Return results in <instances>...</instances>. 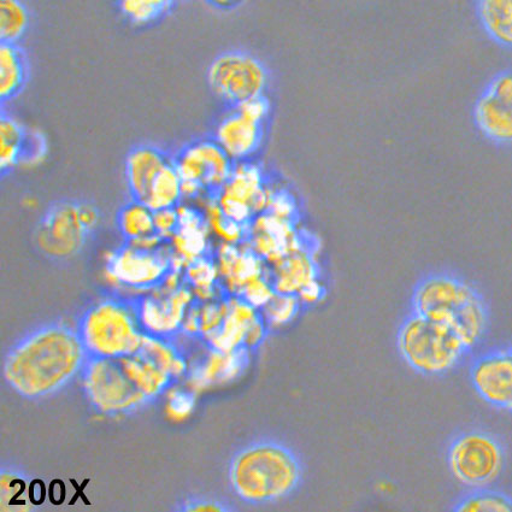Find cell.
Returning <instances> with one entry per match:
<instances>
[{"mask_svg":"<svg viewBox=\"0 0 512 512\" xmlns=\"http://www.w3.org/2000/svg\"><path fill=\"white\" fill-rule=\"evenodd\" d=\"M185 362L168 339L145 334L139 349L115 358L87 357L81 376L93 408L107 415L132 413L155 402L184 374Z\"/></svg>","mask_w":512,"mask_h":512,"instance_id":"6da1fadb","label":"cell"},{"mask_svg":"<svg viewBox=\"0 0 512 512\" xmlns=\"http://www.w3.org/2000/svg\"><path fill=\"white\" fill-rule=\"evenodd\" d=\"M87 353L78 329L45 323L16 340L5 353V382L21 397L39 400L67 387L81 374Z\"/></svg>","mask_w":512,"mask_h":512,"instance_id":"7a4b0ae2","label":"cell"},{"mask_svg":"<svg viewBox=\"0 0 512 512\" xmlns=\"http://www.w3.org/2000/svg\"><path fill=\"white\" fill-rule=\"evenodd\" d=\"M304 474L299 453L285 441L272 438L240 447L228 464V481L235 496L255 506L292 497L302 486Z\"/></svg>","mask_w":512,"mask_h":512,"instance_id":"3957f363","label":"cell"},{"mask_svg":"<svg viewBox=\"0 0 512 512\" xmlns=\"http://www.w3.org/2000/svg\"><path fill=\"white\" fill-rule=\"evenodd\" d=\"M413 313L450 327L469 350L484 339L487 331L484 299L468 282L450 274H432L417 284Z\"/></svg>","mask_w":512,"mask_h":512,"instance_id":"277c9868","label":"cell"},{"mask_svg":"<svg viewBox=\"0 0 512 512\" xmlns=\"http://www.w3.org/2000/svg\"><path fill=\"white\" fill-rule=\"evenodd\" d=\"M87 357L115 358L131 355L143 343L137 300L107 296L88 306L76 325Z\"/></svg>","mask_w":512,"mask_h":512,"instance_id":"5b68a950","label":"cell"},{"mask_svg":"<svg viewBox=\"0 0 512 512\" xmlns=\"http://www.w3.org/2000/svg\"><path fill=\"white\" fill-rule=\"evenodd\" d=\"M397 349L411 369L431 378L451 373L469 351L450 327L415 313L400 325Z\"/></svg>","mask_w":512,"mask_h":512,"instance_id":"8992f818","label":"cell"},{"mask_svg":"<svg viewBox=\"0 0 512 512\" xmlns=\"http://www.w3.org/2000/svg\"><path fill=\"white\" fill-rule=\"evenodd\" d=\"M99 221V210L90 200H58L46 209L35 226V247L51 261L72 260L92 239Z\"/></svg>","mask_w":512,"mask_h":512,"instance_id":"52a82bcc","label":"cell"},{"mask_svg":"<svg viewBox=\"0 0 512 512\" xmlns=\"http://www.w3.org/2000/svg\"><path fill=\"white\" fill-rule=\"evenodd\" d=\"M446 462L459 484L472 491L485 490L502 475L505 452L500 441L492 434L469 431L451 440Z\"/></svg>","mask_w":512,"mask_h":512,"instance_id":"ba28073f","label":"cell"},{"mask_svg":"<svg viewBox=\"0 0 512 512\" xmlns=\"http://www.w3.org/2000/svg\"><path fill=\"white\" fill-rule=\"evenodd\" d=\"M208 84L223 103L237 108L246 100L263 96L268 85V70L247 52L227 51L211 62Z\"/></svg>","mask_w":512,"mask_h":512,"instance_id":"9c48e42d","label":"cell"},{"mask_svg":"<svg viewBox=\"0 0 512 512\" xmlns=\"http://www.w3.org/2000/svg\"><path fill=\"white\" fill-rule=\"evenodd\" d=\"M162 238L126 243L108 263L111 278L137 290L160 287L174 274V261L160 246Z\"/></svg>","mask_w":512,"mask_h":512,"instance_id":"30bf717a","label":"cell"},{"mask_svg":"<svg viewBox=\"0 0 512 512\" xmlns=\"http://www.w3.org/2000/svg\"><path fill=\"white\" fill-rule=\"evenodd\" d=\"M232 158L214 140H198L176 153L174 164L182 180L184 196L207 190L220 196L234 170Z\"/></svg>","mask_w":512,"mask_h":512,"instance_id":"8fae6325","label":"cell"},{"mask_svg":"<svg viewBox=\"0 0 512 512\" xmlns=\"http://www.w3.org/2000/svg\"><path fill=\"white\" fill-rule=\"evenodd\" d=\"M474 121L488 140L512 144V70L493 76L474 107Z\"/></svg>","mask_w":512,"mask_h":512,"instance_id":"7c38bea8","label":"cell"},{"mask_svg":"<svg viewBox=\"0 0 512 512\" xmlns=\"http://www.w3.org/2000/svg\"><path fill=\"white\" fill-rule=\"evenodd\" d=\"M470 378L474 390L486 403L512 414V349L479 357Z\"/></svg>","mask_w":512,"mask_h":512,"instance_id":"4fadbf2b","label":"cell"},{"mask_svg":"<svg viewBox=\"0 0 512 512\" xmlns=\"http://www.w3.org/2000/svg\"><path fill=\"white\" fill-rule=\"evenodd\" d=\"M191 298L190 291L179 287L170 291L167 296L135 299L144 332L153 337L168 339L185 321Z\"/></svg>","mask_w":512,"mask_h":512,"instance_id":"5bb4252c","label":"cell"},{"mask_svg":"<svg viewBox=\"0 0 512 512\" xmlns=\"http://www.w3.org/2000/svg\"><path fill=\"white\" fill-rule=\"evenodd\" d=\"M46 141L40 133L29 131L3 110L0 122V167L8 176L17 166H32L43 160Z\"/></svg>","mask_w":512,"mask_h":512,"instance_id":"9a60e30c","label":"cell"},{"mask_svg":"<svg viewBox=\"0 0 512 512\" xmlns=\"http://www.w3.org/2000/svg\"><path fill=\"white\" fill-rule=\"evenodd\" d=\"M173 160L174 156L155 144L144 143L132 147L127 153L125 166L127 188L131 199L145 203L153 181Z\"/></svg>","mask_w":512,"mask_h":512,"instance_id":"2e32d148","label":"cell"},{"mask_svg":"<svg viewBox=\"0 0 512 512\" xmlns=\"http://www.w3.org/2000/svg\"><path fill=\"white\" fill-rule=\"evenodd\" d=\"M263 125L264 123L250 120L233 108L217 125L214 139L232 160H245L260 149L264 135Z\"/></svg>","mask_w":512,"mask_h":512,"instance_id":"e0dca14e","label":"cell"},{"mask_svg":"<svg viewBox=\"0 0 512 512\" xmlns=\"http://www.w3.org/2000/svg\"><path fill=\"white\" fill-rule=\"evenodd\" d=\"M31 78L26 52L17 43L0 46V100L5 104L16 99L25 90Z\"/></svg>","mask_w":512,"mask_h":512,"instance_id":"ac0fdd59","label":"cell"},{"mask_svg":"<svg viewBox=\"0 0 512 512\" xmlns=\"http://www.w3.org/2000/svg\"><path fill=\"white\" fill-rule=\"evenodd\" d=\"M475 10L487 37L512 50V0H475Z\"/></svg>","mask_w":512,"mask_h":512,"instance_id":"d6986e66","label":"cell"},{"mask_svg":"<svg viewBox=\"0 0 512 512\" xmlns=\"http://www.w3.org/2000/svg\"><path fill=\"white\" fill-rule=\"evenodd\" d=\"M116 225L126 243L157 237L155 211L137 200L129 202L119 210ZM160 237V235H158Z\"/></svg>","mask_w":512,"mask_h":512,"instance_id":"ffe728a7","label":"cell"},{"mask_svg":"<svg viewBox=\"0 0 512 512\" xmlns=\"http://www.w3.org/2000/svg\"><path fill=\"white\" fill-rule=\"evenodd\" d=\"M182 197H184L182 180L173 160L153 181L145 204L153 211L175 209Z\"/></svg>","mask_w":512,"mask_h":512,"instance_id":"44dd1931","label":"cell"},{"mask_svg":"<svg viewBox=\"0 0 512 512\" xmlns=\"http://www.w3.org/2000/svg\"><path fill=\"white\" fill-rule=\"evenodd\" d=\"M31 15L22 0H0V38L2 43H17L28 32Z\"/></svg>","mask_w":512,"mask_h":512,"instance_id":"7402d4cb","label":"cell"},{"mask_svg":"<svg viewBox=\"0 0 512 512\" xmlns=\"http://www.w3.org/2000/svg\"><path fill=\"white\" fill-rule=\"evenodd\" d=\"M174 3L175 0H120V8L134 25L146 26L166 16Z\"/></svg>","mask_w":512,"mask_h":512,"instance_id":"603a6c76","label":"cell"},{"mask_svg":"<svg viewBox=\"0 0 512 512\" xmlns=\"http://www.w3.org/2000/svg\"><path fill=\"white\" fill-rule=\"evenodd\" d=\"M459 512H509L512 511V499L505 494L485 490L473 491L459 500L455 506Z\"/></svg>","mask_w":512,"mask_h":512,"instance_id":"cb8c5ba5","label":"cell"},{"mask_svg":"<svg viewBox=\"0 0 512 512\" xmlns=\"http://www.w3.org/2000/svg\"><path fill=\"white\" fill-rule=\"evenodd\" d=\"M311 274H313V267L310 262L305 257L294 256L282 266L278 288L281 292L290 293L308 285Z\"/></svg>","mask_w":512,"mask_h":512,"instance_id":"d4e9b609","label":"cell"},{"mask_svg":"<svg viewBox=\"0 0 512 512\" xmlns=\"http://www.w3.org/2000/svg\"><path fill=\"white\" fill-rule=\"evenodd\" d=\"M181 511H232L233 506L229 505L225 500L211 497H192L182 503Z\"/></svg>","mask_w":512,"mask_h":512,"instance_id":"484cf974","label":"cell"},{"mask_svg":"<svg viewBox=\"0 0 512 512\" xmlns=\"http://www.w3.org/2000/svg\"><path fill=\"white\" fill-rule=\"evenodd\" d=\"M241 114L249 117L250 120L264 123L267 120L270 111L269 100L263 96L255 97L238 105L237 108Z\"/></svg>","mask_w":512,"mask_h":512,"instance_id":"4316f807","label":"cell"},{"mask_svg":"<svg viewBox=\"0 0 512 512\" xmlns=\"http://www.w3.org/2000/svg\"><path fill=\"white\" fill-rule=\"evenodd\" d=\"M175 209L155 211L156 232L163 239L178 232L180 225L179 211Z\"/></svg>","mask_w":512,"mask_h":512,"instance_id":"83f0119b","label":"cell"},{"mask_svg":"<svg viewBox=\"0 0 512 512\" xmlns=\"http://www.w3.org/2000/svg\"><path fill=\"white\" fill-rule=\"evenodd\" d=\"M297 308L296 299L291 296H280L269 304L268 314L274 322H285L291 319L294 310Z\"/></svg>","mask_w":512,"mask_h":512,"instance_id":"f1b7e54d","label":"cell"},{"mask_svg":"<svg viewBox=\"0 0 512 512\" xmlns=\"http://www.w3.org/2000/svg\"><path fill=\"white\" fill-rule=\"evenodd\" d=\"M188 279L193 285L200 288H207L214 280L215 269L213 264L208 261L198 260L192 263V266L187 270Z\"/></svg>","mask_w":512,"mask_h":512,"instance_id":"f546056e","label":"cell"},{"mask_svg":"<svg viewBox=\"0 0 512 512\" xmlns=\"http://www.w3.org/2000/svg\"><path fill=\"white\" fill-rule=\"evenodd\" d=\"M269 214H272L279 219L291 221L296 207L291 198H288L285 193L274 194L269 204Z\"/></svg>","mask_w":512,"mask_h":512,"instance_id":"4dcf8cb0","label":"cell"},{"mask_svg":"<svg viewBox=\"0 0 512 512\" xmlns=\"http://www.w3.org/2000/svg\"><path fill=\"white\" fill-rule=\"evenodd\" d=\"M193 406V396L190 393L176 391L170 396L168 403L169 414L175 419H182L190 413Z\"/></svg>","mask_w":512,"mask_h":512,"instance_id":"1f68e13d","label":"cell"},{"mask_svg":"<svg viewBox=\"0 0 512 512\" xmlns=\"http://www.w3.org/2000/svg\"><path fill=\"white\" fill-rule=\"evenodd\" d=\"M246 299L252 305H263L272 300V292H270L268 285L263 281H252L246 287Z\"/></svg>","mask_w":512,"mask_h":512,"instance_id":"d6a6232c","label":"cell"},{"mask_svg":"<svg viewBox=\"0 0 512 512\" xmlns=\"http://www.w3.org/2000/svg\"><path fill=\"white\" fill-rule=\"evenodd\" d=\"M205 2L217 9L228 10L237 7L243 0H205Z\"/></svg>","mask_w":512,"mask_h":512,"instance_id":"836d02e7","label":"cell"}]
</instances>
